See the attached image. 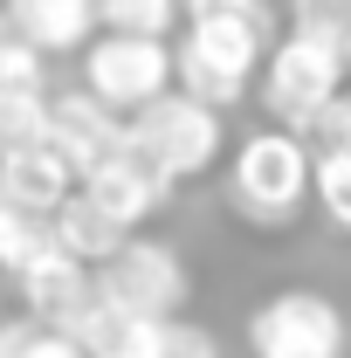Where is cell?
I'll return each instance as SVG.
<instances>
[{
	"instance_id": "cell-1",
	"label": "cell",
	"mask_w": 351,
	"mask_h": 358,
	"mask_svg": "<svg viewBox=\"0 0 351 358\" xmlns=\"http://www.w3.org/2000/svg\"><path fill=\"white\" fill-rule=\"evenodd\" d=\"M262 55H268V7L179 21V35H173V90L193 96V103H207L214 117H227L255 90Z\"/></svg>"
},
{
	"instance_id": "cell-2",
	"label": "cell",
	"mask_w": 351,
	"mask_h": 358,
	"mask_svg": "<svg viewBox=\"0 0 351 358\" xmlns=\"http://www.w3.org/2000/svg\"><path fill=\"white\" fill-rule=\"evenodd\" d=\"M227 207L248 227H289L310 207V145L296 131H248L227 152Z\"/></svg>"
},
{
	"instance_id": "cell-3",
	"label": "cell",
	"mask_w": 351,
	"mask_h": 358,
	"mask_svg": "<svg viewBox=\"0 0 351 358\" xmlns=\"http://www.w3.org/2000/svg\"><path fill=\"white\" fill-rule=\"evenodd\" d=\"M124 152L145 159L166 186H179V179L214 173V159L227 152V124H220L207 103H193V96L166 90L159 103H145L138 117H124Z\"/></svg>"
},
{
	"instance_id": "cell-4",
	"label": "cell",
	"mask_w": 351,
	"mask_h": 358,
	"mask_svg": "<svg viewBox=\"0 0 351 358\" xmlns=\"http://www.w3.org/2000/svg\"><path fill=\"white\" fill-rule=\"evenodd\" d=\"M89 282H96V296H103L110 310L131 317V324L186 317V296H193V268H186V255H179L173 241H159V234H131Z\"/></svg>"
},
{
	"instance_id": "cell-5",
	"label": "cell",
	"mask_w": 351,
	"mask_h": 358,
	"mask_svg": "<svg viewBox=\"0 0 351 358\" xmlns=\"http://www.w3.org/2000/svg\"><path fill=\"white\" fill-rule=\"evenodd\" d=\"M255 358H351V324L324 289H275L248 310Z\"/></svg>"
},
{
	"instance_id": "cell-6",
	"label": "cell",
	"mask_w": 351,
	"mask_h": 358,
	"mask_svg": "<svg viewBox=\"0 0 351 358\" xmlns=\"http://www.w3.org/2000/svg\"><path fill=\"white\" fill-rule=\"evenodd\" d=\"M345 90V55L310 35H282L262 55V110L275 117V131H303L310 117Z\"/></svg>"
},
{
	"instance_id": "cell-7",
	"label": "cell",
	"mask_w": 351,
	"mask_h": 358,
	"mask_svg": "<svg viewBox=\"0 0 351 358\" xmlns=\"http://www.w3.org/2000/svg\"><path fill=\"white\" fill-rule=\"evenodd\" d=\"M173 90V42H138V35H96L83 48V96L103 110L138 117L145 103H159Z\"/></svg>"
},
{
	"instance_id": "cell-8",
	"label": "cell",
	"mask_w": 351,
	"mask_h": 358,
	"mask_svg": "<svg viewBox=\"0 0 351 358\" xmlns=\"http://www.w3.org/2000/svg\"><path fill=\"white\" fill-rule=\"evenodd\" d=\"M76 193H83L96 214H110L124 234H138L145 221H159V214L173 207L179 186H166V179L152 173L145 159H131V152H110L103 166H89V173L76 179Z\"/></svg>"
},
{
	"instance_id": "cell-9",
	"label": "cell",
	"mask_w": 351,
	"mask_h": 358,
	"mask_svg": "<svg viewBox=\"0 0 351 358\" xmlns=\"http://www.w3.org/2000/svg\"><path fill=\"white\" fill-rule=\"evenodd\" d=\"M48 152L83 179L89 166H103L110 152H124V117L103 110L83 90H62V96H48Z\"/></svg>"
},
{
	"instance_id": "cell-10",
	"label": "cell",
	"mask_w": 351,
	"mask_h": 358,
	"mask_svg": "<svg viewBox=\"0 0 351 358\" xmlns=\"http://www.w3.org/2000/svg\"><path fill=\"white\" fill-rule=\"evenodd\" d=\"M0 14L42 62L48 55H83L96 42V7L89 0H0Z\"/></svg>"
},
{
	"instance_id": "cell-11",
	"label": "cell",
	"mask_w": 351,
	"mask_h": 358,
	"mask_svg": "<svg viewBox=\"0 0 351 358\" xmlns=\"http://www.w3.org/2000/svg\"><path fill=\"white\" fill-rule=\"evenodd\" d=\"M14 289H21V317H35V324L55 331V324L89 296V268H76V262H69V255L42 234V248L14 268Z\"/></svg>"
},
{
	"instance_id": "cell-12",
	"label": "cell",
	"mask_w": 351,
	"mask_h": 358,
	"mask_svg": "<svg viewBox=\"0 0 351 358\" xmlns=\"http://www.w3.org/2000/svg\"><path fill=\"white\" fill-rule=\"evenodd\" d=\"M76 193V173L48 152V145H21V152H0V200L28 221H48L62 200Z\"/></svg>"
},
{
	"instance_id": "cell-13",
	"label": "cell",
	"mask_w": 351,
	"mask_h": 358,
	"mask_svg": "<svg viewBox=\"0 0 351 358\" xmlns=\"http://www.w3.org/2000/svg\"><path fill=\"white\" fill-rule=\"evenodd\" d=\"M42 234H48V241H55V248H62L76 268H89V275H96V268H103L117 248H124V241H131V234L110 221V214H96L83 193H69V200H62V207L42 221Z\"/></svg>"
},
{
	"instance_id": "cell-14",
	"label": "cell",
	"mask_w": 351,
	"mask_h": 358,
	"mask_svg": "<svg viewBox=\"0 0 351 358\" xmlns=\"http://www.w3.org/2000/svg\"><path fill=\"white\" fill-rule=\"evenodd\" d=\"M117 358H220V338L193 317H166V324H131Z\"/></svg>"
},
{
	"instance_id": "cell-15",
	"label": "cell",
	"mask_w": 351,
	"mask_h": 358,
	"mask_svg": "<svg viewBox=\"0 0 351 358\" xmlns=\"http://www.w3.org/2000/svg\"><path fill=\"white\" fill-rule=\"evenodd\" d=\"M96 35H138V42H173L179 0H89Z\"/></svg>"
},
{
	"instance_id": "cell-16",
	"label": "cell",
	"mask_w": 351,
	"mask_h": 358,
	"mask_svg": "<svg viewBox=\"0 0 351 358\" xmlns=\"http://www.w3.org/2000/svg\"><path fill=\"white\" fill-rule=\"evenodd\" d=\"M310 200L331 227L351 234V152H310Z\"/></svg>"
},
{
	"instance_id": "cell-17",
	"label": "cell",
	"mask_w": 351,
	"mask_h": 358,
	"mask_svg": "<svg viewBox=\"0 0 351 358\" xmlns=\"http://www.w3.org/2000/svg\"><path fill=\"white\" fill-rule=\"evenodd\" d=\"M48 145V90H0V152Z\"/></svg>"
},
{
	"instance_id": "cell-18",
	"label": "cell",
	"mask_w": 351,
	"mask_h": 358,
	"mask_svg": "<svg viewBox=\"0 0 351 358\" xmlns=\"http://www.w3.org/2000/svg\"><path fill=\"white\" fill-rule=\"evenodd\" d=\"M0 358H83V352L35 317H0Z\"/></svg>"
},
{
	"instance_id": "cell-19",
	"label": "cell",
	"mask_w": 351,
	"mask_h": 358,
	"mask_svg": "<svg viewBox=\"0 0 351 358\" xmlns=\"http://www.w3.org/2000/svg\"><path fill=\"white\" fill-rule=\"evenodd\" d=\"M0 90H48L42 55L21 42L14 28H7V14H0Z\"/></svg>"
},
{
	"instance_id": "cell-20",
	"label": "cell",
	"mask_w": 351,
	"mask_h": 358,
	"mask_svg": "<svg viewBox=\"0 0 351 358\" xmlns=\"http://www.w3.org/2000/svg\"><path fill=\"white\" fill-rule=\"evenodd\" d=\"M296 138H303L310 152H351V90H338V96H331V103H324Z\"/></svg>"
},
{
	"instance_id": "cell-21",
	"label": "cell",
	"mask_w": 351,
	"mask_h": 358,
	"mask_svg": "<svg viewBox=\"0 0 351 358\" xmlns=\"http://www.w3.org/2000/svg\"><path fill=\"white\" fill-rule=\"evenodd\" d=\"M35 248H42V221H28V214H14V207L0 200V268L14 275Z\"/></svg>"
},
{
	"instance_id": "cell-22",
	"label": "cell",
	"mask_w": 351,
	"mask_h": 358,
	"mask_svg": "<svg viewBox=\"0 0 351 358\" xmlns=\"http://www.w3.org/2000/svg\"><path fill=\"white\" fill-rule=\"evenodd\" d=\"M331 7H338V14H345V28H351V0H331Z\"/></svg>"
},
{
	"instance_id": "cell-23",
	"label": "cell",
	"mask_w": 351,
	"mask_h": 358,
	"mask_svg": "<svg viewBox=\"0 0 351 358\" xmlns=\"http://www.w3.org/2000/svg\"><path fill=\"white\" fill-rule=\"evenodd\" d=\"M345 90H351V48H345Z\"/></svg>"
}]
</instances>
